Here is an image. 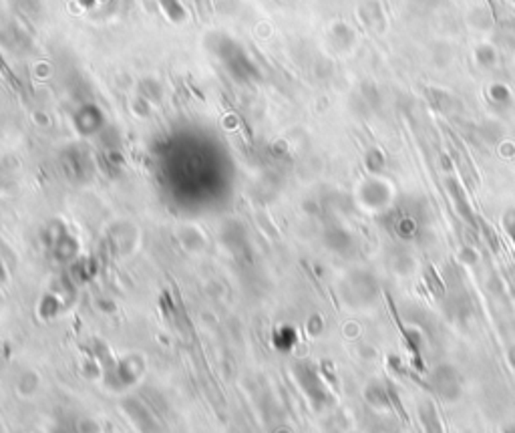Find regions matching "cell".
<instances>
[{"label": "cell", "instance_id": "5", "mask_svg": "<svg viewBox=\"0 0 515 433\" xmlns=\"http://www.w3.org/2000/svg\"><path fill=\"white\" fill-rule=\"evenodd\" d=\"M366 168L371 169L373 173H380L385 169V155L380 154L378 150H373L371 154L366 155Z\"/></svg>", "mask_w": 515, "mask_h": 433}, {"label": "cell", "instance_id": "2", "mask_svg": "<svg viewBox=\"0 0 515 433\" xmlns=\"http://www.w3.org/2000/svg\"><path fill=\"white\" fill-rule=\"evenodd\" d=\"M497 61H500V53H497V49L493 44H489V42L477 44V49H475V63L481 69H493L497 65Z\"/></svg>", "mask_w": 515, "mask_h": 433}, {"label": "cell", "instance_id": "6", "mask_svg": "<svg viewBox=\"0 0 515 433\" xmlns=\"http://www.w3.org/2000/svg\"><path fill=\"white\" fill-rule=\"evenodd\" d=\"M505 228H507L509 236H511V240L515 242V214H509V216L505 218Z\"/></svg>", "mask_w": 515, "mask_h": 433}, {"label": "cell", "instance_id": "3", "mask_svg": "<svg viewBox=\"0 0 515 433\" xmlns=\"http://www.w3.org/2000/svg\"><path fill=\"white\" fill-rule=\"evenodd\" d=\"M335 39L338 42V49H342V51H348L354 42H356V37H354V32H352V28L348 27V25H336L335 27Z\"/></svg>", "mask_w": 515, "mask_h": 433}, {"label": "cell", "instance_id": "7", "mask_svg": "<svg viewBox=\"0 0 515 433\" xmlns=\"http://www.w3.org/2000/svg\"><path fill=\"white\" fill-rule=\"evenodd\" d=\"M509 2H511V4H514V6H515V0H509Z\"/></svg>", "mask_w": 515, "mask_h": 433}, {"label": "cell", "instance_id": "4", "mask_svg": "<svg viewBox=\"0 0 515 433\" xmlns=\"http://www.w3.org/2000/svg\"><path fill=\"white\" fill-rule=\"evenodd\" d=\"M489 99L497 105H507L511 101V91L503 83H495L489 87Z\"/></svg>", "mask_w": 515, "mask_h": 433}, {"label": "cell", "instance_id": "1", "mask_svg": "<svg viewBox=\"0 0 515 433\" xmlns=\"http://www.w3.org/2000/svg\"><path fill=\"white\" fill-rule=\"evenodd\" d=\"M362 202L371 208H385L390 200V190L385 182L378 180H368L362 185Z\"/></svg>", "mask_w": 515, "mask_h": 433}]
</instances>
